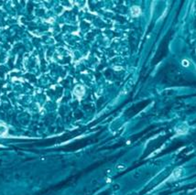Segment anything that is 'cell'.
Instances as JSON below:
<instances>
[{
	"label": "cell",
	"instance_id": "cell-1",
	"mask_svg": "<svg viewBox=\"0 0 196 195\" xmlns=\"http://www.w3.org/2000/svg\"><path fill=\"white\" fill-rule=\"evenodd\" d=\"M73 92H74V95H76V97L79 99H81L82 97H83V95H84V88L83 87V86L81 85H78L76 86L74 88V91H73Z\"/></svg>",
	"mask_w": 196,
	"mask_h": 195
},
{
	"label": "cell",
	"instance_id": "cell-2",
	"mask_svg": "<svg viewBox=\"0 0 196 195\" xmlns=\"http://www.w3.org/2000/svg\"><path fill=\"white\" fill-rule=\"evenodd\" d=\"M140 13H141V10L138 6H133L131 8V14L133 17H138L140 15Z\"/></svg>",
	"mask_w": 196,
	"mask_h": 195
},
{
	"label": "cell",
	"instance_id": "cell-3",
	"mask_svg": "<svg viewBox=\"0 0 196 195\" xmlns=\"http://www.w3.org/2000/svg\"><path fill=\"white\" fill-rule=\"evenodd\" d=\"M7 132V128L5 125H0V136H5Z\"/></svg>",
	"mask_w": 196,
	"mask_h": 195
},
{
	"label": "cell",
	"instance_id": "cell-4",
	"mask_svg": "<svg viewBox=\"0 0 196 195\" xmlns=\"http://www.w3.org/2000/svg\"><path fill=\"white\" fill-rule=\"evenodd\" d=\"M182 65H183L184 67H187L188 65H189V62H188V61H186V60H184V61H182Z\"/></svg>",
	"mask_w": 196,
	"mask_h": 195
}]
</instances>
